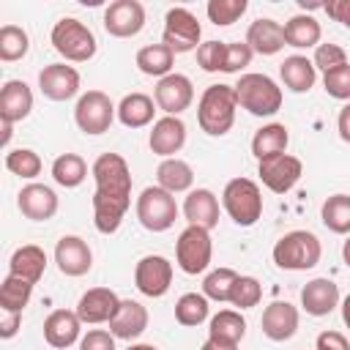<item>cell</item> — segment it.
Segmentation results:
<instances>
[{
	"label": "cell",
	"mask_w": 350,
	"mask_h": 350,
	"mask_svg": "<svg viewBox=\"0 0 350 350\" xmlns=\"http://www.w3.org/2000/svg\"><path fill=\"white\" fill-rule=\"evenodd\" d=\"M90 172L96 180L93 224L101 235H112L131 205V170L120 153H101Z\"/></svg>",
	"instance_id": "obj_1"
},
{
	"label": "cell",
	"mask_w": 350,
	"mask_h": 350,
	"mask_svg": "<svg viewBox=\"0 0 350 350\" xmlns=\"http://www.w3.org/2000/svg\"><path fill=\"white\" fill-rule=\"evenodd\" d=\"M235 88L232 85H208L197 104V123L211 137H224L235 123Z\"/></svg>",
	"instance_id": "obj_2"
},
{
	"label": "cell",
	"mask_w": 350,
	"mask_h": 350,
	"mask_svg": "<svg viewBox=\"0 0 350 350\" xmlns=\"http://www.w3.org/2000/svg\"><path fill=\"white\" fill-rule=\"evenodd\" d=\"M238 107L257 118H271L282 109V88L268 74H243L235 85Z\"/></svg>",
	"instance_id": "obj_3"
},
{
	"label": "cell",
	"mask_w": 350,
	"mask_h": 350,
	"mask_svg": "<svg viewBox=\"0 0 350 350\" xmlns=\"http://www.w3.org/2000/svg\"><path fill=\"white\" fill-rule=\"evenodd\" d=\"M323 246L314 232L293 230L273 243V262L284 271H309L320 262Z\"/></svg>",
	"instance_id": "obj_4"
},
{
	"label": "cell",
	"mask_w": 350,
	"mask_h": 350,
	"mask_svg": "<svg viewBox=\"0 0 350 350\" xmlns=\"http://www.w3.org/2000/svg\"><path fill=\"white\" fill-rule=\"evenodd\" d=\"M49 38H52L55 52L63 55V57L71 60V63H85V60H90V57L96 55V46H98L93 30H90L85 22L74 19V16H63L60 22H55Z\"/></svg>",
	"instance_id": "obj_5"
},
{
	"label": "cell",
	"mask_w": 350,
	"mask_h": 350,
	"mask_svg": "<svg viewBox=\"0 0 350 350\" xmlns=\"http://www.w3.org/2000/svg\"><path fill=\"white\" fill-rule=\"evenodd\" d=\"M221 205L227 216L238 227H252L262 216V194L260 186L249 178H232L221 191Z\"/></svg>",
	"instance_id": "obj_6"
},
{
	"label": "cell",
	"mask_w": 350,
	"mask_h": 350,
	"mask_svg": "<svg viewBox=\"0 0 350 350\" xmlns=\"http://www.w3.org/2000/svg\"><path fill=\"white\" fill-rule=\"evenodd\" d=\"M137 219L148 232H164L178 219V205L170 191L161 186H148L137 197Z\"/></svg>",
	"instance_id": "obj_7"
},
{
	"label": "cell",
	"mask_w": 350,
	"mask_h": 350,
	"mask_svg": "<svg viewBox=\"0 0 350 350\" xmlns=\"http://www.w3.org/2000/svg\"><path fill=\"white\" fill-rule=\"evenodd\" d=\"M211 257H213V241H211V230H202V227H186L178 241H175V260H178V268L189 276H197L202 273L208 265H211Z\"/></svg>",
	"instance_id": "obj_8"
},
{
	"label": "cell",
	"mask_w": 350,
	"mask_h": 350,
	"mask_svg": "<svg viewBox=\"0 0 350 350\" xmlns=\"http://www.w3.org/2000/svg\"><path fill=\"white\" fill-rule=\"evenodd\" d=\"M200 36H202V27H200L197 16H194L189 8L175 5V8L167 11V16H164L161 44H167L175 55L200 49Z\"/></svg>",
	"instance_id": "obj_9"
},
{
	"label": "cell",
	"mask_w": 350,
	"mask_h": 350,
	"mask_svg": "<svg viewBox=\"0 0 350 350\" xmlns=\"http://www.w3.org/2000/svg\"><path fill=\"white\" fill-rule=\"evenodd\" d=\"M115 112H118V107L112 104V98L104 90H88L79 96V101L74 107V120L85 134H104V131H109Z\"/></svg>",
	"instance_id": "obj_10"
},
{
	"label": "cell",
	"mask_w": 350,
	"mask_h": 350,
	"mask_svg": "<svg viewBox=\"0 0 350 350\" xmlns=\"http://www.w3.org/2000/svg\"><path fill=\"white\" fill-rule=\"evenodd\" d=\"M257 175L262 180L265 189H271L273 194H287L304 175V164L301 159L290 156V153H279L271 159H262L257 164Z\"/></svg>",
	"instance_id": "obj_11"
},
{
	"label": "cell",
	"mask_w": 350,
	"mask_h": 350,
	"mask_svg": "<svg viewBox=\"0 0 350 350\" xmlns=\"http://www.w3.org/2000/svg\"><path fill=\"white\" fill-rule=\"evenodd\" d=\"M134 284L148 298H161L172 284V262L161 254H145L134 268Z\"/></svg>",
	"instance_id": "obj_12"
},
{
	"label": "cell",
	"mask_w": 350,
	"mask_h": 350,
	"mask_svg": "<svg viewBox=\"0 0 350 350\" xmlns=\"http://www.w3.org/2000/svg\"><path fill=\"white\" fill-rule=\"evenodd\" d=\"M153 101L161 112L167 115H180L191 107L194 101V88H191V79L186 74H167L164 79L156 82V90H153Z\"/></svg>",
	"instance_id": "obj_13"
},
{
	"label": "cell",
	"mask_w": 350,
	"mask_h": 350,
	"mask_svg": "<svg viewBox=\"0 0 350 350\" xmlns=\"http://www.w3.org/2000/svg\"><path fill=\"white\" fill-rule=\"evenodd\" d=\"M145 27V8L139 0H115L104 11V30L115 38H131Z\"/></svg>",
	"instance_id": "obj_14"
},
{
	"label": "cell",
	"mask_w": 350,
	"mask_h": 350,
	"mask_svg": "<svg viewBox=\"0 0 350 350\" xmlns=\"http://www.w3.org/2000/svg\"><path fill=\"white\" fill-rule=\"evenodd\" d=\"M38 88L49 101H68L79 93V74L74 66L49 63L38 74Z\"/></svg>",
	"instance_id": "obj_15"
},
{
	"label": "cell",
	"mask_w": 350,
	"mask_h": 350,
	"mask_svg": "<svg viewBox=\"0 0 350 350\" xmlns=\"http://www.w3.org/2000/svg\"><path fill=\"white\" fill-rule=\"evenodd\" d=\"M118 306H120V298H118L115 290H109V287H90L77 301V314H79L82 323L98 325V323H109L115 317Z\"/></svg>",
	"instance_id": "obj_16"
},
{
	"label": "cell",
	"mask_w": 350,
	"mask_h": 350,
	"mask_svg": "<svg viewBox=\"0 0 350 350\" xmlns=\"http://www.w3.org/2000/svg\"><path fill=\"white\" fill-rule=\"evenodd\" d=\"M55 262L66 276H85L93 265V252L79 235H63L55 246Z\"/></svg>",
	"instance_id": "obj_17"
},
{
	"label": "cell",
	"mask_w": 350,
	"mask_h": 350,
	"mask_svg": "<svg viewBox=\"0 0 350 350\" xmlns=\"http://www.w3.org/2000/svg\"><path fill=\"white\" fill-rule=\"evenodd\" d=\"M148 145L156 156L161 159H172L183 145H186V123L175 115H164L153 123L150 129V137H148Z\"/></svg>",
	"instance_id": "obj_18"
},
{
	"label": "cell",
	"mask_w": 350,
	"mask_h": 350,
	"mask_svg": "<svg viewBox=\"0 0 350 350\" xmlns=\"http://www.w3.org/2000/svg\"><path fill=\"white\" fill-rule=\"evenodd\" d=\"M79 331H82V320L71 309H55L44 320V339L55 350H66L74 342H79Z\"/></svg>",
	"instance_id": "obj_19"
},
{
	"label": "cell",
	"mask_w": 350,
	"mask_h": 350,
	"mask_svg": "<svg viewBox=\"0 0 350 350\" xmlns=\"http://www.w3.org/2000/svg\"><path fill=\"white\" fill-rule=\"evenodd\" d=\"M16 205H19L22 216H27L33 221H49L57 213V194L44 183H27L16 194Z\"/></svg>",
	"instance_id": "obj_20"
},
{
	"label": "cell",
	"mask_w": 350,
	"mask_h": 350,
	"mask_svg": "<svg viewBox=\"0 0 350 350\" xmlns=\"http://www.w3.org/2000/svg\"><path fill=\"white\" fill-rule=\"evenodd\" d=\"M260 325L271 342H287L298 331V309L287 301H273L265 306Z\"/></svg>",
	"instance_id": "obj_21"
},
{
	"label": "cell",
	"mask_w": 350,
	"mask_h": 350,
	"mask_svg": "<svg viewBox=\"0 0 350 350\" xmlns=\"http://www.w3.org/2000/svg\"><path fill=\"white\" fill-rule=\"evenodd\" d=\"M301 306L312 317H325L339 306V287L331 279L317 276L301 287Z\"/></svg>",
	"instance_id": "obj_22"
},
{
	"label": "cell",
	"mask_w": 350,
	"mask_h": 350,
	"mask_svg": "<svg viewBox=\"0 0 350 350\" xmlns=\"http://www.w3.org/2000/svg\"><path fill=\"white\" fill-rule=\"evenodd\" d=\"M145 328H148V309H145L139 301H131V298L120 301L115 317L109 320V334H112L115 339L131 342V339L142 336Z\"/></svg>",
	"instance_id": "obj_23"
},
{
	"label": "cell",
	"mask_w": 350,
	"mask_h": 350,
	"mask_svg": "<svg viewBox=\"0 0 350 350\" xmlns=\"http://www.w3.org/2000/svg\"><path fill=\"white\" fill-rule=\"evenodd\" d=\"M33 109V90L22 79H8L0 90V120L3 123H19Z\"/></svg>",
	"instance_id": "obj_24"
},
{
	"label": "cell",
	"mask_w": 350,
	"mask_h": 350,
	"mask_svg": "<svg viewBox=\"0 0 350 350\" xmlns=\"http://www.w3.org/2000/svg\"><path fill=\"white\" fill-rule=\"evenodd\" d=\"M183 216L191 227L213 230L219 224V200L211 189H191L183 200Z\"/></svg>",
	"instance_id": "obj_25"
},
{
	"label": "cell",
	"mask_w": 350,
	"mask_h": 350,
	"mask_svg": "<svg viewBox=\"0 0 350 350\" xmlns=\"http://www.w3.org/2000/svg\"><path fill=\"white\" fill-rule=\"evenodd\" d=\"M246 44L252 46V52L257 55H276L284 44V25H279L276 19H254L246 30Z\"/></svg>",
	"instance_id": "obj_26"
},
{
	"label": "cell",
	"mask_w": 350,
	"mask_h": 350,
	"mask_svg": "<svg viewBox=\"0 0 350 350\" xmlns=\"http://www.w3.org/2000/svg\"><path fill=\"white\" fill-rule=\"evenodd\" d=\"M243 334H246V320L235 309H221L208 323V339L216 342V345L238 347V342L243 339Z\"/></svg>",
	"instance_id": "obj_27"
},
{
	"label": "cell",
	"mask_w": 350,
	"mask_h": 350,
	"mask_svg": "<svg viewBox=\"0 0 350 350\" xmlns=\"http://www.w3.org/2000/svg\"><path fill=\"white\" fill-rule=\"evenodd\" d=\"M44 271H46V252L41 246H36V243L19 246L11 254V260H8V273L22 276V279H27L33 284H38V279L44 276Z\"/></svg>",
	"instance_id": "obj_28"
},
{
	"label": "cell",
	"mask_w": 350,
	"mask_h": 350,
	"mask_svg": "<svg viewBox=\"0 0 350 350\" xmlns=\"http://www.w3.org/2000/svg\"><path fill=\"white\" fill-rule=\"evenodd\" d=\"M279 77H282V82H284L287 90H293V93H309L312 85H314V79H317V68H314V63L309 57L290 55L279 66Z\"/></svg>",
	"instance_id": "obj_29"
},
{
	"label": "cell",
	"mask_w": 350,
	"mask_h": 350,
	"mask_svg": "<svg viewBox=\"0 0 350 350\" xmlns=\"http://www.w3.org/2000/svg\"><path fill=\"white\" fill-rule=\"evenodd\" d=\"M153 112H156V101L145 93H129L120 98L118 104V120L126 126V129H142L153 120Z\"/></svg>",
	"instance_id": "obj_30"
},
{
	"label": "cell",
	"mask_w": 350,
	"mask_h": 350,
	"mask_svg": "<svg viewBox=\"0 0 350 350\" xmlns=\"http://www.w3.org/2000/svg\"><path fill=\"white\" fill-rule=\"evenodd\" d=\"M156 186H161L164 191L170 194H178V191H189L191 183H194V170L189 161L172 156V159H164L156 170Z\"/></svg>",
	"instance_id": "obj_31"
},
{
	"label": "cell",
	"mask_w": 350,
	"mask_h": 350,
	"mask_svg": "<svg viewBox=\"0 0 350 350\" xmlns=\"http://www.w3.org/2000/svg\"><path fill=\"white\" fill-rule=\"evenodd\" d=\"M320 22L309 14H295L284 22V44L287 46H295V49H309V46H317L320 44Z\"/></svg>",
	"instance_id": "obj_32"
},
{
	"label": "cell",
	"mask_w": 350,
	"mask_h": 350,
	"mask_svg": "<svg viewBox=\"0 0 350 350\" xmlns=\"http://www.w3.org/2000/svg\"><path fill=\"white\" fill-rule=\"evenodd\" d=\"M287 142H290L287 126L284 123H268V126H262L252 137V153H254L257 161H262V159H271V156L284 153L287 150Z\"/></svg>",
	"instance_id": "obj_33"
},
{
	"label": "cell",
	"mask_w": 350,
	"mask_h": 350,
	"mask_svg": "<svg viewBox=\"0 0 350 350\" xmlns=\"http://www.w3.org/2000/svg\"><path fill=\"white\" fill-rule=\"evenodd\" d=\"M172 63H175V52L167 44H148L137 52V68L148 77L164 79L167 74H172Z\"/></svg>",
	"instance_id": "obj_34"
},
{
	"label": "cell",
	"mask_w": 350,
	"mask_h": 350,
	"mask_svg": "<svg viewBox=\"0 0 350 350\" xmlns=\"http://www.w3.org/2000/svg\"><path fill=\"white\" fill-rule=\"evenodd\" d=\"M52 178L57 186L63 189H77L85 178H88V164L82 156L77 153H60L55 161H52Z\"/></svg>",
	"instance_id": "obj_35"
},
{
	"label": "cell",
	"mask_w": 350,
	"mask_h": 350,
	"mask_svg": "<svg viewBox=\"0 0 350 350\" xmlns=\"http://www.w3.org/2000/svg\"><path fill=\"white\" fill-rule=\"evenodd\" d=\"M323 224L336 235H350V194H331L320 208Z\"/></svg>",
	"instance_id": "obj_36"
},
{
	"label": "cell",
	"mask_w": 350,
	"mask_h": 350,
	"mask_svg": "<svg viewBox=\"0 0 350 350\" xmlns=\"http://www.w3.org/2000/svg\"><path fill=\"white\" fill-rule=\"evenodd\" d=\"M33 287H36L33 282L8 273L0 284V309L3 312H22L27 306L30 295H33Z\"/></svg>",
	"instance_id": "obj_37"
},
{
	"label": "cell",
	"mask_w": 350,
	"mask_h": 350,
	"mask_svg": "<svg viewBox=\"0 0 350 350\" xmlns=\"http://www.w3.org/2000/svg\"><path fill=\"white\" fill-rule=\"evenodd\" d=\"M208 298L202 293H183L175 304V320L180 325H200L208 320Z\"/></svg>",
	"instance_id": "obj_38"
},
{
	"label": "cell",
	"mask_w": 350,
	"mask_h": 350,
	"mask_svg": "<svg viewBox=\"0 0 350 350\" xmlns=\"http://www.w3.org/2000/svg\"><path fill=\"white\" fill-rule=\"evenodd\" d=\"M30 49V38L19 25H3L0 27V60L14 63L22 60Z\"/></svg>",
	"instance_id": "obj_39"
},
{
	"label": "cell",
	"mask_w": 350,
	"mask_h": 350,
	"mask_svg": "<svg viewBox=\"0 0 350 350\" xmlns=\"http://www.w3.org/2000/svg\"><path fill=\"white\" fill-rule=\"evenodd\" d=\"M41 167H44L41 156L36 150H30V148H14V150L5 153V170L19 175V178H25V180H33L41 172Z\"/></svg>",
	"instance_id": "obj_40"
},
{
	"label": "cell",
	"mask_w": 350,
	"mask_h": 350,
	"mask_svg": "<svg viewBox=\"0 0 350 350\" xmlns=\"http://www.w3.org/2000/svg\"><path fill=\"white\" fill-rule=\"evenodd\" d=\"M238 276L241 273H235L232 268H216V271H211L202 279V295L208 301H219V304L230 301V290H232V284H235Z\"/></svg>",
	"instance_id": "obj_41"
},
{
	"label": "cell",
	"mask_w": 350,
	"mask_h": 350,
	"mask_svg": "<svg viewBox=\"0 0 350 350\" xmlns=\"http://www.w3.org/2000/svg\"><path fill=\"white\" fill-rule=\"evenodd\" d=\"M246 8H249L246 0H211V3L205 5L208 19H211L213 25H219V27H227V25L238 22V19L246 14Z\"/></svg>",
	"instance_id": "obj_42"
},
{
	"label": "cell",
	"mask_w": 350,
	"mask_h": 350,
	"mask_svg": "<svg viewBox=\"0 0 350 350\" xmlns=\"http://www.w3.org/2000/svg\"><path fill=\"white\" fill-rule=\"evenodd\" d=\"M262 298V287L254 276H238L232 290H230V304L238 306V309H252L257 306Z\"/></svg>",
	"instance_id": "obj_43"
},
{
	"label": "cell",
	"mask_w": 350,
	"mask_h": 350,
	"mask_svg": "<svg viewBox=\"0 0 350 350\" xmlns=\"http://www.w3.org/2000/svg\"><path fill=\"white\" fill-rule=\"evenodd\" d=\"M224 57H227V41H205L197 49V66L208 74L224 71Z\"/></svg>",
	"instance_id": "obj_44"
},
{
	"label": "cell",
	"mask_w": 350,
	"mask_h": 350,
	"mask_svg": "<svg viewBox=\"0 0 350 350\" xmlns=\"http://www.w3.org/2000/svg\"><path fill=\"white\" fill-rule=\"evenodd\" d=\"M323 88L331 98H339V101H350V63L334 68V71H325L323 74Z\"/></svg>",
	"instance_id": "obj_45"
},
{
	"label": "cell",
	"mask_w": 350,
	"mask_h": 350,
	"mask_svg": "<svg viewBox=\"0 0 350 350\" xmlns=\"http://www.w3.org/2000/svg\"><path fill=\"white\" fill-rule=\"evenodd\" d=\"M312 63H314V68H320L325 74V71H334V68L345 66L347 63V52L339 44H317Z\"/></svg>",
	"instance_id": "obj_46"
},
{
	"label": "cell",
	"mask_w": 350,
	"mask_h": 350,
	"mask_svg": "<svg viewBox=\"0 0 350 350\" xmlns=\"http://www.w3.org/2000/svg\"><path fill=\"white\" fill-rule=\"evenodd\" d=\"M252 46L246 41H227V57H224V74H238L252 63Z\"/></svg>",
	"instance_id": "obj_47"
},
{
	"label": "cell",
	"mask_w": 350,
	"mask_h": 350,
	"mask_svg": "<svg viewBox=\"0 0 350 350\" xmlns=\"http://www.w3.org/2000/svg\"><path fill=\"white\" fill-rule=\"evenodd\" d=\"M79 350H115V336L104 328H90L79 339Z\"/></svg>",
	"instance_id": "obj_48"
},
{
	"label": "cell",
	"mask_w": 350,
	"mask_h": 350,
	"mask_svg": "<svg viewBox=\"0 0 350 350\" xmlns=\"http://www.w3.org/2000/svg\"><path fill=\"white\" fill-rule=\"evenodd\" d=\"M314 350H350V342L339 331H323V334H317Z\"/></svg>",
	"instance_id": "obj_49"
},
{
	"label": "cell",
	"mask_w": 350,
	"mask_h": 350,
	"mask_svg": "<svg viewBox=\"0 0 350 350\" xmlns=\"http://www.w3.org/2000/svg\"><path fill=\"white\" fill-rule=\"evenodd\" d=\"M323 8L328 16H334L336 22H342L350 30V0H328Z\"/></svg>",
	"instance_id": "obj_50"
},
{
	"label": "cell",
	"mask_w": 350,
	"mask_h": 350,
	"mask_svg": "<svg viewBox=\"0 0 350 350\" xmlns=\"http://www.w3.org/2000/svg\"><path fill=\"white\" fill-rule=\"evenodd\" d=\"M22 325V312H3V323H0V339H11Z\"/></svg>",
	"instance_id": "obj_51"
},
{
	"label": "cell",
	"mask_w": 350,
	"mask_h": 350,
	"mask_svg": "<svg viewBox=\"0 0 350 350\" xmlns=\"http://www.w3.org/2000/svg\"><path fill=\"white\" fill-rule=\"evenodd\" d=\"M336 131L345 142H350V101L339 109V118H336Z\"/></svg>",
	"instance_id": "obj_52"
},
{
	"label": "cell",
	"mask_w": 350,
	"mask_h": 350,
	"mask_svg": "<svg viewBox=\"0 0 350 350\" xmlns=\"http://www.w3.org/2000/svg\"><path fill=\"white\" fill-rule=\"evenodd\" d=\"M342 320H345V325L350 328V293H347L345 301H342Z\"/></svg>",
	"instance_id": "obj_53"
},
{
	"label": "cell",
	"mask_w": 350,
	"mask_h": 350,
	"mask_svg": "<svg viewBox=\"0 0 350 350\" xmlns=\"http://www.w3.org/2000/svg\"><path fill=\"white\" fill-rule=\"evenodd\" d=\"M200 350H238V347H227V345H216V342H211V339H208V342H205V345H202Z\"/></svg>",
	"instance_id": "obj_54"
},
{
	"label": "cell",
	"mask_w": 350,
	"mask_h": 350,
	"mask_svg": "<svg viewBox=\"0 0 350 350\" xmlns=\"http://www.w3.org/2000/svg\"><path fill=\"white\" fill-rule=\"evenodd\" d=\"M342 257H345V262H347V268H350V235H347V241H345V246H342Z\"/></svg>",
	"instance_id": "obj_55"
},
{
	"label": "cell",
	"mask_w": 350,
	"mask_h": 350,
	"mask_svg": "<svg viewBox=\"0 0 350 350\" xmlns=\"http://www.w3.org/2000/svg\"><path fill=\"white\" fill-rule=\"evenodd\" d=\"M126 350H159V347H153V345H131Z\"/></svg>",
	"instance_id": "obj_56"
}]
</instances>
